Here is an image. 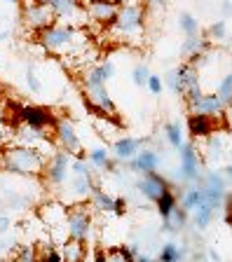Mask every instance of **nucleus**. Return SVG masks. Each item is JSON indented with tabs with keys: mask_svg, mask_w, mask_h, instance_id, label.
Masks as SVG:
<instances>
[{
	"mask_svg": "<svg viewBox=\"0 0 232 262\" xmlns=\"http://www.w3.org/2000/svg\"><path fill=\"white\" fill-rule=\"evenodd\" d=\"M134 187H136L138 194L143 196V199H148V202L155 204L166 190H172V183H169L164 176H160L157 171H155V173L138 176V180H136V185Z\"/></svg>",
	"mask_w": 232,
	"mask_h": 262,
	"instance_id": "nucleus-11",
	"label": "nucleus"
},
{
	"mask_svg": "<svg viewBox=\"0 0 232 262\" xmlns=\"http://www.w3.org/2000/svg\"><path fill=\"white\" fill-rule=\"evenodd\" d=\"M35 3L50 7L59 24H68V26L77 28V24L87 19V10L80 0H35Z\"/></svg>",
	"mask_w": 232,
	"mask_h": 262,
	"instance_id": "nucleus-8",
	"label": "nucleus"
},
{
	"mask_svg": "<svg viewBox=\"0 0 232 262\" xmlns=\"http://www.w3.org/2000/svg\"><path fill=\"white\" fill-rule=\"evenodd\" d=\"M82 262H92V257H89V255H87V257H85V260H82Z\"/></svg>",
	"mask_w": 232,
	"mask_h": 262,
	"instance_id": "nucleus-57",
	"label": "nucleus"
},
{
	"mask_svg": "<svg viewBox=\"0 0 232 262\" xmlns=\"http://www.w3.org/2000/svg\"><path fill=\"white\" fill-rule=\"evenodd\" d=\"M0 213H7V211H5V204H3V199H0Z\"/></svg>",
	"mask_w": 232,
	"mask_h": 262,
	"instance_id": "nucleus-56",
	"label": "nucleus"
},
{
	"mask_svg": "<svg viewBox=\"0 0 232 262\" xmlns=\"http://www.w3.org/2000/svg\"><path fill=\"white\" fill-rule=\"evenodd\" d=\"M209 49H211V42L206 40V35H193V38H185L181 42V56L190 59V56L209 52Z\"/></svg>",
	"mask_w": 232,
	"mask_h": 262,
	"instance_id": "nucleus-25",
	"label": "nucleus"
},
{
	"mask_svg": "<svg viewBox=\"0 0 232 262\" xmlns=\"http://www.w3.org/2000/svg\"><path fill=\"white\" fill-rule=\"evenodd\" d=\"M178 28L185 38H193V35H199V21L195 19V14L190 12H181L178 14Z\"/></svg>",
	"mask_w": 232,
	"mask_h": 262,
	"instance_id": "nucleus-32",
	"label": "nucleus"
},
{
	"mask_svg": "<svg viewBox=\"0 0 232 262\" xmlns=\"http://www.w3.org/2000/svg\"><path fill=\"white\" fill-rule=\"evenodd\" d=\"M162 134H164V141L169 143L174 150H181V145L185 143V138H183V124H181V120L166 122L164 129H162Z\"/></svg>",
	"mask_w": 232,
	"mask_h": 262,
	"instance_id": "nucleus-27",
	"label": "nucleus"
},
{
	"mask_svg": "<svg viewBox=\"0 0 232 262\" xmlns=\"http://www.w3.org/2000/svg\"><path fill=\"white\" fill-rule=\"evenodd\" d=\"M71 155L64 152V150H54L50 155V159L45 162V169H43V178L47 185H52L54 190L64 187L71 178Z\"/></svg>",
	"mask_w": 232,
	"mask_h": 262,
	"instance_id": "nucleus-7",
	"label": "nucleus"
},
{
	"mask_svg": "<svg viewBox=\"0 0 232 262\" xmlns=\"http://www.w3.org/2000/svg\"><path fill=\"white\" fill-rule=\"evenodd\" d=\"M145 89H148L153 96H160V94L164 92V82H162V75H153V73H150L148 82H145Z\"/></svg>",
	"mask_w": 232,
	"mask_h": 262,
	"instance_id": "nucleus-41",
	"label": "nucleus"
},
{
	"mask_svg": "<svg viewBox=\"0 0 232 262\" xmlns=\"http://www.w3.org/2000/svg\"><path fill=\"white\" fill-rule=\"evenodd\" d=\"M0 3H7V5H17L19 0H0Z\"/></svg>",
	"mask_w": 232,
	"mask_h": 262,
	"instance_id": "nucleus-54",
	"label": "nucleus"
},
{
	"mask_svg": "<svg viewBox=\"0 0 232 262\" xmlns=\"http://www.w3.org/2000/svg\"><path fill=\"white\" fill-rule=\"evenodd\" d=\"M89 204H92V208H96V211H101V213H113L115 211V196H111L101 185H96V190L92 192Z\"/></svg>",
	"mask_w": 232,
	"mask_h": 262,
	"instance_id": "nucleus-26",
	"label": "nucleus"
},
{
	"mask_svg": "<svg viewBox=\"0 0 232 262\" xmlns=\"http://www.w3.org/2000/svg\"><path fill=\"white\" fill-rule=\"evenodd\" d=\"M190 115H206V117H223V115H225V105H223V101L218 96H216V94H206L204 92V96L199 98L197 103L195 105H190Z\"/></svg>",
	"mask_w": 232,
	"mask_h": 262,
	"instance_id": "nucleus-17",
	"label": "nucleus"
},
{
	"mask_svg": "<svg viewBox=\"0 0 232 262\" xmlns=\"http://www.w3.org/2000/svg\"><path fill=\"white\" fill-rule=\"evenodd\" d=\"M10 229H12V218H10V213H0V236L10 234Z\"/></svg>",
	"mask_w": 232,
	"mask_h": 262,
	"instance_id": "nucleus-46",
	"label": "nucleus"
},
{
	"mask_svg": "<svg viewBox=\"0 0 232 262\" xmlns=\"http://www.w3.org/2000/svg\"><path fill=\"white\" fill-rule=\"evenodd\" d=\"M160 166V152L155 150V147H143V150H138V155L127 162V171L132 173H138V176H145V173H155Z\"/></svg>",
	"mask_w": 232,
	"mask_h": 262,
	"instance_id": "nucleus-15",
	"label": "nucleus"
},
{
	"mask_svg": "<svg viewBox=\"0 0 232 262\" xmlns=\"http://www.w3.org/2000/svg\"><path fill=\"white\" fill-rule=\"evenodd\" d=\"M54 141L59 145V150L68 152L71 157H77L80 152H85V145H82V138L77 136V129L68 117H61V120L54 122Z\"/></svg>",
	"mask_w": 232,
	"mask_h": 262,
	"instance_id": "nucleus-9",
	"label": "nucleus"
},
{
	"mask_svg": "<svg viewBox=\"0 0 232 262\" xmlns=\"http://www.w3.org/2000/svg\"><path fill=\"white\" fill-rule=\"evenodd\" d=\"M113 31L122 35L124 40H136L143 35L145 31V10L141 3H132V5L120 7L117 19L113 24Z\"/></svg>",
	"mask_w": 232,
	"mask_h": 262,
	"instance_id": "nucleus-4",
	"label": "nucleus"
},
{
	"mask_svg": "<svg viewBox=\"0 0 232 262\" xmlns=\"http://www.w3.org/2000/svg\"><path fill=\"white\" fill-rule=\"evenodd\" d=\"M214 94L221 98L225 108H230V105H232V73H227V75L221 77V82L216 84V92Z\"/></svg>",
	"mask_w": 232,
	"mask_h": 262,
	"instance_id": "nucleus-34",
	"label": "nucleus"
},
{
	"mask_svg": "<svg viewBox=\"0 0 232 262\" xmlns=\"http://www.w3.org/2000/svg\"><path fill=\"white\" fill-rule=\"evenodd\" d=\"M218 12H221V16H218V19H225V21H227V19H232V0H223L221 10H218Z\"/></svg>",
	"mask_w": 232,
	"mask_h": 262,
	"instance_id": "nucleus-47",
	"label": "nucleus"
},
{
	"mask_svg": "<svg viewBox=\"0 0 232 262\" xmlns=\"http://www.w3.org/2000/svg\"><path fill=\"white\" fill-rule=\"evenodd\" d=\"M223 176H225V180H227V185H232V164H227V166H223Z\"/></svg>",
	"mask_w": 232,
	"mask_h": 262,
	"instance_id": "nucleus-51",
	"label": "nucleus"
},
{
	"mask_svg": "<svg viewBox=\"0 0 232 262\" xmlns=\"http://www.w3.org/2000/svg\"><path fill=\"white\" fill-rule=\"evenodd\" d=\"M87 3H115V0H87Z\"/></svg>",
	"mask_w": 232,
	"mask_h": 262,
	"instance_id": "nucleus-55",
	"label": "nucleus"
},
{
	"mask_svg": "<svg viewBox=\"0 0 232 262\" xmlns=\"http://www.w3.org/2000/svg\"><path fill=\"white\" fill-rule=\"evenodd\" d=\"M143 147V138H134V136H120L111 143V155L113 159H117L120 164H127L132 162L134 157L138 155V150Z\"/></svg>",
	"mask_w": 232,
	"mask_h": 262,
	"instance_id": "nucleus-13",
	"label": "nucleus"
},
{
	"mask_svg": "<svg viewBox=\"0 0 232 262\" xmlns=\"http://www.w3.org/2000/svg\"><path fill=\"white\" fill-rule=\"evenodd\" d=\"M132 3H136V0H115L117 7H124V5H132Z\"/></svg>",
	"mask_w": 232,
	"mask_h": 262,
	"instance_id": "nucleus-52",
	"label": "nucleus"
},
{
	"mask_svg": "<svg viewBox=\"0 0 232 262\" xmlns=\"http://www.w3.org/2000/svg\"><path fill=\"white\" fill-rule=\"evenodd\" d=\"M150 77V68L145 63H138L132 68V82L136 89H145V82H148Z\"/></svg>",
	"mask_w": 232,
	"mask_h": 262,
	"instance_id": "nucleus-36",
	"label": "nucleus"
},
{
	"mask_svg": "<svg viewBox=\"0 0 232 262\" xmlns=\"http://www.w3.org/2000/svg\"><path fill=\"white\" fill-rule=\"evenodd\" d=\"M45 143H50V131L47 129H35V126H28V124H22L17 129V145L40 150Z\"/></svg>",
	"mask_w": 232,
	"mask_h": 262,
	"instance_id": "nucleus-18",
	"label": "nucleus"
},
{
	"mask_svg": "<svg viewBox=\"0 0 232 262\" xmlns=\"http://www.w3.org/2000/svg\"><path fill=\"white\" fill-rule=\"evenodd\" d=\"M10 35H12V21L7 14H3L0 16V42H5Z\"/></svg>",
	"mask_w": 232,
	"mask_h": 262,
	"instance_id": "nucleus-45",
	"label": "nucleus"
},
{
	"mask_svg": "<svg viewBox=\"0 0 232 262\" xmlns=\"http://www.w3.org/2000/svg\"><path fill=\"white\" fill-rule=\"evenodd\" d=\"M206 40L209 42H225L227 40V21L225 19H216L206 28Z\"/></svg>",
	"mask_w": 232,
	"mask_h": 262,
	"instance_id": "nucleus-33",
	"label": "nucleus"
},
{
	"mask_svg": "<svg viewBox=\"0 0 232 262\" xmlns=\"http://www.w3.org/2000/svg\"><path fill=\"white\" fill-rule=\"evenodd\" d=\"M162 82H164V89H169L172 94H176V96H183V89H181V82H178V75L176 71H166L164 77H162Z\"/></svg>",
	"mask_w": 232,
	"mask_h": 262,
	"instance_id": "nucleus-37",
	"label": "nucleus"
},
{
	"mask_svg": "<svg viewBox=\"0 0 232 262\" xmlns=\"http://www.w3.org/2000/svg\"><path fill=\"white\" fill-rule=\"evenodd\" d=\"M115 215H124L127 213V199L124 196H115Z\"/></svg>",
	"mask_w": 232,
	"mask_h": 262,
	"instance_id": "nucleus-48",
	"label": "nucleus"
},
{
	"mask_svg": "<svg viewBox=\"0 0 232 262\" xmlns=\"http://www.w3.org/2000/svg\"><path fill=\"white\" fill-rule=\"evenodd\" d=\"M188 131L195 141H206L209 136L216 134V120L206 117V115H190L188 117Z\"/></svg>",
	"mask_w": 232,
	"mask_h": 262,
	"instance_id": "nucleus-19",
	"label": "nucleus"
},
{
	"mask_svg": "<svg viewBox=\"0 0 232 262\" xmlns=\"http://www.w3.org/2000/svg\"><path fill=\"white\" fill-rule=\"evenodd\" d=\"M61 257L64 262H82L87 257V244L82 241H73V239H66L61 244Z\"/></svg>",
	"mask_w": 232,
	"mask_h": 262,
	"instance_id": "nucleus-22",
	"label": "nucleus"
},
{
	"mask_svg": "<svg viewBox=\"0 0 232 262\" xmlns=\"http://www.w3.org/2000/svg\"><path fill=\"white\" fill-rule=\"evenodd\" d=\"M17 248H19V241L14 236H10V234L0 236V257H7L12 251H17Z\"/></svg>",
	"mask_w": 232,
	"mask_h": 262,
	"instance_id": "nucleus-40",
	"label": "nucleus"
},
{
	"mask_svg": "<svg viewBox=\"0 0 232 262\" xmlns=\"http://www.w3.org/2000/svg\"><path fill=\"white\" fill-rule=\"evenodd\" d=\"M82 89H85V103L101 117H115L117 105L113 101L111 92L106 87V80L101 75L99 66H92L82 73Z\"/></svg>",
	"mask_w": 232,
	"mask_h": 262,
	"instance_id": "nucleus-3",
	"label": "nucleus"
},
{
	"mask_svg": "<svg viewBox=\"0 0 232 262\" xmlns=\"http://www.w3.org/2000/svg\"><path fill=\"white\" fill-rule=\"evenodd\" d=\"M148 3H153V5H157V7H164L169 0H148Z\"/></svg>",
	"mask_w": 232,
	"mask_h": 262,
	"instance_id": "nucleus-53",
	"label": "nucleus"
},
{
	"mask_svg": "<svg viewBox=\"0 0 232 262\" xmlns=\"http://www.w3.org/2000/svg\"><path fill=\"white\" fill-rule=\"evenodd\" d=\"M178 157H181V164L176 169V178L183 185H199L202 183V157H199V150L193 141H185L178 150Z\"/></svg>",
	"mask_w": 232,
	"mask_h": 262,
	"instance_id": "nucleus-5",
	"label": "nucleus"
},
{
	"mask_svg": "<svg viewBox=\"0 0 232 262\" xmlns=\"http://www.w3.org/2000/svg\"><path fill=\"white\" fill-rule=\"evenodd\" d=\"M14 262H38V251H35L33 246H19L17 248V255H14Z\"/></svg>",
	"mask_w": 232,
	"mask_h": 262,
	"instance_id": "nucleus-39",
	"label": "nucleus"
},
{
	"mask_svg": "<svg viewBox=\"0 0 232 262\" xmlns=\"http://www.w3.org/2000/svg\"><path fill=\"white\" fill-rule=\"evenodd\" d=\"M202 96H204V89H202V84H197V87H190L188 92L183 94V98H185V105H188V108L197 103Z\"/></svg>",
	"mask_w": 232,
	"mask_h": 262,
	"instance_id": "nucleus-42",
	"label": "nucleus"
},
{
	"mask_svg": "<svg viewBox=\"0 0 232 262\" xmlns=\"http://www.w3.org/2000/svg\"><path fill=\"white\" fill-rule=\"evenodd\" d=\"M38 262H64V257H61V251L56 248V246H45L43 251L38 253Z\"/></svg>",
	"mask_w": 232,
	"mask_h": 262,
	"instance_id": "nucleus-38",
	"label": "nucleus"
},
{
	"mask_svg": "<svg viewBox=\"0 0 232 262\" xmlns=\"http://www.w3.org/2000/svg\"><path fill=\"white\" fill-rule=\"evenodd\" d=\"M134 262H157V257L148 255V253H138V255H136V260H134Z\"/></svg>",
	"mask_w": 232,
	"mask_h": 262,
	"instance_id": "nucleus-50",
	"label": "nucleus"
},
{
	"mask_svg": "<svg viewBox=\"0 0 232 262\" xmlns=\"http://www.w3.org/2000/svg\"><path fill=\"white\" fill-rule=\"evenodd\" d=\"M0 199H3V204H5V211H12V213H24L31 204H33L31 194L19 192L17 187L7 185L5 180H0Z\"/></svg>",
	"mask_w": 232,
	"mask_h": 262,
	"instance_id": "nucleus-14",
	"label": "nucleus"
},
{
	"mask_svg": "<svg viewBox=\"0 0 232 262\" xmlns=\"http://www.w3.org/2000/svg\"><path fill=\"white\" fill-rule=\"evenodd\" d=\"M204 202L206 199H204V187L202 185H188L185 192L181 194V208L185 213H193L199 204H204Z\"/></svg>",
	"mask_w": 232,
	"mask_h": 262,
	"instance_id": "nucleus-23",
	"label": "nucleus"
},
{
	"mask_svg": "<svg viewBox=\"0 0 232 262\" xmlns=\"http://www.w3.org/2000/svg\"><path fill=\"white\" fill-rule=\"evenodd\" d=\"M19 117H22L24 124L28 126H35V129H50L54 126L56 117L52 115L50 108H45V105H22L19 108Z\"/></svg>",
	"mask_w": 232,
	"mask_h": 262,
	"instance_id": "nucleus-12",
	"label": "nucleus"
},
{
	"mask_svg": "<svg viewBox=\"0 0 232 262\" xmlns=\"http://www.w3.org/2000/svg\"><path fill=\"white\" fill-rule=\"evenodd\" d=\"M176 75H178V82H181V89H183V94L188 92L190 87H197L199 84V71L195 68V66H190L188 61H183V63H178L176 68Z\"/></svg>",
	"mask_w": 232,
	"mask_h": 262,
	"instance_id": "nucleus-24",
	"label": "nucleus"
},
{
	"mask_svg": "<svg viewBox=\"0 0 232 262\" xmlns=\"http://www.w3.org/2000/svg\"><path fill=\"white\" fill-rule=\"evenodd\" d=\"M136 255L129 251L127 244H120V246H111L106 248V262H134Z\"/></svg>",
	"mask_w": 232,
	"mask_h": 262,
	"instance_id": "nucleus-31",
	"label": "nucleus"
},
{
	"mask_svg": "<svg viewBox=\"0 0 232 262\" xmlns=\"http://www.w3.org/2000/svg\"><path fill=\"white\" fill-rule=\"evenodd\" d=\"M45 157L40 150L35 147H26V145H7L0 155V166L12 176H19V178H35V176H43L45 169Z\"/></svg>",
	"mask_w": 232,
	"mask_h": 262,
	"instance_id": "nucleus-1",
	"label": "nucleus"
},
{
	"mask_svg": "<svg viewBox=\"0 0 232 262\" xmlns=\"http://www.w3.org/2000/svg\"><path fill=\"white\" fill-rule=\"evenodd\" d=\"M206 257H209V262H223V257H221V253L216 251L214 246H209V248H206Z\"/></svg>",
	"mask_w": 232,
	"mask_h": 262,
	"instance_id": "nucleus-49",
	"label": "nucleus"
},
{
	"mask_svg": "<svg viewBox=\"0 0 232 262\" xmlns=\"http://www.w3.org/2000/svg\"><path fill=\"white\" fill-rule=\"evenodd\" d=\"M99 71H101V75H103L106 82H111L113 77H115V63H113L111 59H106L103 63H99Z\"/></svg>",
	"mask_w": 232,
	"mask_h": 262,
	"instance_id": "nucleus-44",
	"label": "nucleus"
},
{
	"mask_svg": "<svg viewBox=\"0 0 232 262\" xmlns=\"http://www.w3.org/2000/svg\"><path fill=\"white\" fill-rule=\"evenodd\" d=\"M190 246L178 244L176 239H169L162 244L160 253H157V262H188Z\"/></svg>",
	"mask_w": 232,
	"mask_h": 262,
	"instance_id": "nucleus-20",
	"label": "nucleus"
},
{
	"mask_svg": "<svg viewBox=\"0 0 232 262\" xmlns=\"http://www.w3.org/2000/svg\"><path fill=\"white\" fill-rule=\"evenodd\" d=\"M54 21L56 19H54V14H52L50 7L40 5V3H35V0H24L22 3V24L26 28L40 33L43 28L52 26Z\"/></svg>",
	"mask_w": 232,
	"mask_h": 262,
	"instance_id": "nucleus-10",
	"label": "nucleus"
},
{
	"mask_svg": "<svg viewBox=\"0 0 232 262\" xmlns=\"http://www.w3.org/2000/svg\"><path fill=\"white\" fill-rule=\"evenodd\" d=\"M38 42H40V47H43V52H47V54L68 56V54H75L77 47H80L85 40H82L80 28L54 21L52 26L43 28V31L38 33Z\"/></svg>",
	"mask_w": 232,
	"mask_h": 262,
	"instance_id": "nucleus-2",
	"label": "nucleus"
},
{
	"mask_svg": "<svg viewBox=\"0 0 232 262\" xmlns=\"http://www.w3.org/2000/svg\"><path fill=\"white\" fill-rule=\"evenodd\" d=\"M199 185L211 187V190H221V192H227V187H230L225 176H223V171H218V169L206 171V173L202 176V183H199Z\"/></svg>",
	"mask_w": 232,
	"mask_h": 262,
	"instance_id": "nucleus-30",
	"label": "nucleus"
},
{
	"mask_svg": "<svg viewBox=\"0 0 232 262\" xmlns=\"http://www.w3.org/2000/svg\"><path fill=\"white\" fill-rule=\"evenodd\" d=\"M111 150H108V145H94V147H89V152H87V159L89 164L94 166V169L103 171V166L108 164V159H111Z\"/></svg>",
	"mask_w": 232,
	"mask_h": 262,
	"instance_id": "nucleus-29",
	"label": "nucleus"
},
{
	"mask_svg": "<svg viewBox=\"0 0 232 262\" xmlns=\"http://www.w3.org/2000/svg\"><path fill=\"white\" fill-rule=\"evenodd\" d=\"M85 10H87V16L92 21L103 24V26H113L120 7L115 3H85Z\"/></svg>",
	"mask_w": 232,
	"mask_h": 262,
	"instance_id": "nucleus-16",
	"label": "nucleus"
},
{
	"mask_svg": "<svg viewBox=\"0 0 232 262\" xmlns=\"http://www.w3.org/2000/svg\"><path fill=\"white\" fill-rule=\"evenodd\" d=\"M206 141H209V145H211V152H209L211 159H221V155H223V141L216 136V134H214V136H209Z\"/></svg>",
	"mask_w": 232,
	"mask_h": 262,
	"instance_id": "nucleus-43",
	"label": "nucleus"
},
{
	"mask_svg": "<svg viewBox=\"0 0 232 262\" xmlns=\"http://www.w3.org/2000/svg\"><path fill=\"white\" fill-rule=\"evenodd\" d=\"M92 236V213L85 208V204L66 206V239L73 241H89Z\"/></svg>",
	"mask_w": 232,
	"mask_h": 262,
	"instance_id": "nucleus-6",
	"label": "nucleus"
},
{
	"mask_svg": "<svg viewBox=\"0 0 232 262\" xmlns=\"http://www.w3.org/2000/svg\"><path fill=\"white\" fill-rule=\"evenodd\" d=\"M155 206H157V213H160V218L162 220H169L172 218V213L176 211V206H178V196H176V192L174 190H166L164 194L155 202Z\"/></svg>",
	"mask_w": 232,
	"mask_h": 262,
	"instance_id": "nucleus-28",
	"label": "nucleus"
},
{
	"mask_svg": "<svg viewBox=\"0 0 232 262\" xmlns=\"http://www.w3.org/2000/svg\"><path fill=\"white\" fill-rule=\"evenodd\" d=\"M230 108H232V105H230Z\"/></svg>",
	"mask_w": 232,
	"mask_h": 262,
	"instance_id": "nucleus-58",
	"label": "nucleus"
},
{
	"mask_svg": "<svg viewBox=\"0 0 232 262\" xmlns=\"http://www.w3.org/2000/svg\"><path fill=\"white\" fill-rule=\"evenodd\" d=\"M26 87L31 89V94H35V96H40V94L45 92V84H43V80H40V73L35 71V66H28L26 68Z\"/></svg>",
	"mask_w": 232,
	"mask_h": 262,
	"instance_id": "nucleus-35",
	"label": "nucleus"
},
{
	"mask_svg": "<svg viewBox=\"0 0 232 262\" xmlns=\"http://www.w3.org/2000/svg\"><path fill=\"white\" fill-rule=\"evenodd\" d=\"M216 208L214 206H209V204H199L197 208H195L193 213H190V225H193L197 232H206V229L211 227V223H214V218H216Z\"/></svg>",
	"mask_w": 232,
	"mask_h": 262,
	"instance_id": "nucleus-21",
	"label": "nucleus"
}]
</instances>
